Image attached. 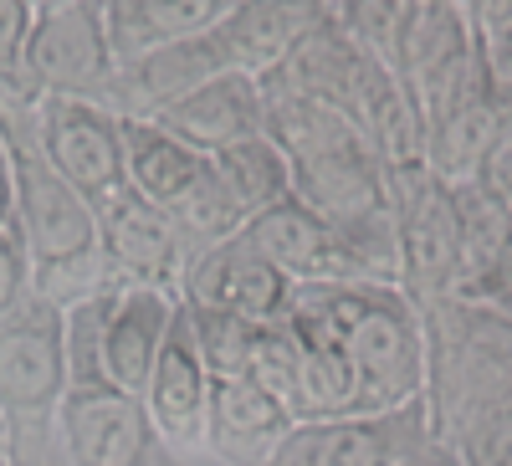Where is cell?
<instances>
[{
  "mask_svg": "<svg viewBox=\"0 0 512 466\" xmlns=\"http://www.w3.org/2000/svg\"><path fill=\"white\" fill-rule=\"evenodd\" d=\"M472 16H477V26H497L512 16V0H472Z\"/></svg>",
  "mask_w": 512,
  "mask_h": 466,
  "instance_id": "obj_35",
  "label": "cell"
},
{
  "mask_svg": "<svg viewBox=\"0 0 512 466\" xmlns=\"http://www.w3.org/2000/svg\"><path fill=\"white\" fill-rule=\"evenodd\" d=\"M292 415L251 379H216L205 410V466H272Z\"/></svg>",
  "mask_w": 512,
  "mask_h": 466,
  "instance_id": "obj_15",
  "label": "cell"
},
{
  "mask_svg": "<svg viewBox=\"0 0 512 466\" xmlns=\"http://www.w3.org/2000/svg\"><path fill=\"white\" fill-rule=\"evenodd\" d=\"M369 57L354 47V41L338 31V21L318 26L303 47H292L282 67H272L262 77V93L267 98H313V103H333L354 118L359 88L369 77Z\"/></svg>",
  "mask_w": 512,
  "mask_h": 466,
  "instance_id": "obj_17",
  "label": "cell"
},
{
  "mask_svg": "<svg viewBox=\"0 0 512 466\" xmlns=\"http://www.w3.org/2000/svg\"><path fill=\"white\" fill-rule=\"evenodd\" d=\"M180 303L185 308H210V313H231L246 318L256 328L282 323L297 303V282L287 272H277L262 251L246 246L241 236L205 251V257L190 262L185 287H180Z\"/></svg>",
  "mask_w": 512,
  "mask_h": 466,
  "instance_id": "obj_10",
  "label": "cell"
},
{
  "mask_svg": "<svg viewBox=\"0 0 512 466\" xmlns=\"http://www.w3.org/2000/svg\"><path fill=\"white\" fill-rule=\"evenodd\" d=\"M497 118H502V108L482 93V82H477L472 98H461L441 123H431V134H425V169L451 190L477 185L482 159H487L492 134H497Z\"/></svg>",
  "mask_w": 512,
  "mask_h": 466,
  "instance_id": "obj_23",
  "label": "cell"
},
{
  "mask_svg": "<svg viewBox=\"0 0 512 466\" xmlns=\"http://www.w3.org/2000/svg\"><path fill=\"white\" fill-rule=\"evenodd\" d=\"M26 298H31V257H26V241L11 221L0 231V318H11Z\"/></svg>",
  "mask_w": 512,
  "mask_h": 466,
  "instance_id": "obj_30",
  "label": "cell"
},
{
  "mask_svg": "<svg viewBox=\"0 0 512 466\" xmlns=\"http://www.w3.org/2000/svg\"><path fill=\"white\" fill-rule=\"evenodd\" d=\"M57 426L67 466H185L123 390H67Z\"/></svg>",
  "mask_w": 512,
  "mask_h": 466,
  "instance_id": "obj_9",
  "label": "cell"
},
{
  "mask_svg": "<svg viewBox=\"0 0 512 466\" xmlns=\"http://www.w3.org/2000/svg\"><path fill=\"white\" fill-rule=\"evenodd\" d=\"M507 205H512V200H507Z\"/></svg>",
  "mask_w": 512,
  "mask_h": 466,
  "instance_id": "obj_40",
  "label": "cell"
},
{
  "mask_svg": "<svg viewBox=\"0 0 512 466\" xmlns=\"http://www.w3.org/2000/svg\"><path fill=\"white\" fill-rule=\"evenodd\" d=\"M431 436L425 405L384 415H338V420H292L272 466H405Z\"/></svg>",
  "mask_w": 512,
  "mask_h": 466,
  "instance_id": "obj_7",
  "label": "cell"
},
{
  "mask_svg": "<svg viewBox=\"0 0 512 466\" xmlns=\"http://www.w3.org/2000/svg\"><path fill=\"white\" fill-rule=\"evenodd\" d=\"M466 6H472V0H466Z\"/></svg>",
  "mask_w": 512,
  "mask_h": 466,
  "instance_id": "obj_38",
  "label": "cell"
},
{
  "mask_svg": "<svg viewBox=\"0 0 512 466\" xmlns=\"http://www.w3.org/2000/svg\"><path fill=\"white\" fill-rule=\"evenodd\" d=\"M221 16H226L221 0H103V21L118 62L205 36Z\"/></svg>",
  "mask_w": 512,
  "mask_h": 466,
  "instance_id": "obj_21",
  "label": "cell"
},
{
  "mask_svg": "<svg viewBox=\"0 0 512 466\" xmlns=\"http://www.w3.org/2000/svg\"><path fill=\"white\" fill-rule=\"evenodd\" d=\"M400 231V292L415 308L456 298V190L425 164L384 175Z\"/></svg>",
  "mask_w": 512,
  "mask_h": 466,
  "instance_id": "obj_3",
  "label": "cell"
},
{
  "mask_svg": "<svg viewBox=\"0 0 512 466\" xmlns=\"http://www.w3.org/2000/svg\"><path fill=\"white\" fill-rule=\"evenodd\" d=\"M405 466H466L461 456H456V446H446V441H425Z\"/></svg>",
  "mask_w": 512,
  "mask_h": 466,
  "instance_id": "obj_32",
  "label": "cell"
},
{
  "mask_svg": "<svg viewBox=\"0 0 512 466\" xmlns=\"http://www.w3.org/2000/svg\"><path fill=\"white\" fill-rule=\"evenodd\" d=\"M98 251L113 292H169V298H180L190 251L175 221L128 185L98 205Z\"/></svg>",
  "mask_w": 512,
  "mask_h": 466,
  "instance_id": "obj_4",
  "label": "cell"
},
{
  "mask_svg": "<svg viewBox=\"0 0 512 466\" xmlns=\"http://www.w3.org/2000/svg\"><path fill=\"white\" fill-rule=\"evenodd\" d=\"M216 164L221 185L231 190V200L241 205V216H262V210H272L277 200L292 195V159L267 139V134H251L241 144H231L226 154L210 159Z\"/></svg>",
  "mask_w": 512,
  "mask_h": 466,
  "instance_id": "obj_24",
  "label": "cell"
},
{
  "mask_svg": "<svg viewBox=\"0 0 512 466\" xmlns=\"http://www.w3.org/2000/svg\"><path fill=\"white\" fill-rule=\"evenodd\" d=\"M210 385L216 379L205 374L195 344H190V323L185 308L169 323V338L159 349V364L149 374V385L139 395L149 426L159 431V441L175 451L185 466H205V410H210Z\"/></svg>",
  "mask_w": 512,
  "mask_h": 466,
  "instance_id": "obj_11",
  "label": "cell"
},
{
  "mask_svg": "<svg viewBox=\"0 0 512 466\" xmlns=\"http://www.w3.org/2000/svg\"><path fill=\"white\" fill-rule=\"evenodd\" d=\"M415 6L420 0H338L333 21L374 67L395 72L400 67V47L410 36V21H415Z\"/></svg>",
  "mask_w": 512,
  "mask_h": 466,
  "instance_id": "obj_25",
  "label": "cell"
},
{
  "mask_svg": "<svg viewBox=\"0 0 512 466\" xmlns=\"http://www.w3.org/2000/svg\"><path fill=\"white\" fill-rule=\"evenodd\" d=\"M205 169L210 159L180 144L175 134H164L159 123H123V185L149 205L169 210L175 200H185V190Z\"/></svg>",
  "mask_w": 512,
  "mask_h": 466,
  "instance_id": "obj_22",
  "label": "cell"
},
{
  "mask_svg": "<svg viewBox=\"0 0 512 466\" xmlns=\"http://www.w3.org/2000/svg\"><path fill=\"white\" fill-rule=\"evenodd\" d=\"M297 374H303V349H297V333L292 323H267L256 328V344H251V364H246V379L262 385L287 415L297 405Z\"/></svg>",
  "mask_w": 512,
  "mask_h": 466,
  "instance_id": "obj_27",
  "label": "cell"
},
{
  "mask_svg": "<svg viewBox=\"0 0 512 466\" xmlns=\"http://www.w3.org/2000/svg\"><path fill=\"white\" fill-rule=\"evenodd\" d=\"M36 149L93 205L123 190V118L88 98H41Z\"/></svg>",
  "mask_w": 512,
  "mask_h": 466,
  "instance_id": "obj_8",
  "label": "cell"
},
{
  "mask_svg": "<svg viewBox=\"0 0 512 466\" xmlns=\"http://www.w3.org/2000/svg\"><path fill=\"white\" fill-rule=\"evenodd\" d=\"M477 185L502 195V200H512V108H502V118H497V134H492V149L482 159Z\"/></svg>",
  "mask_w": 512,
  "mask_h": 466,
  "instance_id": "obj_31",
  "label": "cell"
},
{
  "mask_svg": "<svg viewBox=\"0 0 512 466\" xmlns=\"http://www.w3.org/2000/svg\"><path fill=\"white\" fill-rule=\"evenodd\" d=\"M6 159H11V190H16V231L26 241L31 272L98 251V205L77 195L41 159V149H16Z\"/></svg>",
  "mask_w": 512,
  "mask_h": 466,
  "instance_id": "obj_6",
  "label": "cell"
},
{
  "mask_svg": "<svg viewBox=\"0 0 512 466\" xmlns=\"http://www.w3.org/2000/svg\"><path fill=\"white\" fill-rule=\"evenodd\" d=\"M425 420L436 441H461L492 410L512 405V313L502 303L446 298L420 308Z\"/></svg>",
  "mask_w": 512,
  "mask_h": 466,
  "instance_id": "obj_1",
  "label": "cell"
},
{
  "mask_svg": "<svg viewBox=\"0 0 512 466\" xmlns=\"http://www.w3.org/2000/svg\"><path fill=\"white\" fill-rule=\"evenodd\" d=\"M482 36H487V47L512 67V16H507V21H497V26H482Z\"/></svg>",
  "mask_w": 512,
  "mask_h": 466,
  "instance_id": "obj_34",
  "label": "cell"
},
{
  "mask_svg": "<svg viewBox=\"0 0 512 466\" xmlns=\"http://www.w3.org/2000/svg\"><path fill=\"white\" fill-rule=\"evenodd\" d=\"M446 446H456L466 466H512V405L492 410L461 441H446Z\"/></svg>",
  "mask_w": 512,
  "mask_h": 466,
  "instance_id": "obj_29",
  "label": "cell"
},
{
  "mask_svg": "<svg viewBox=\"0 0 512 466\" xmlns=\"http://www.w3.org/2000/svg\"><path fill=\"white\" fill-rule=\"evenodd\" d=\"M31 6H36V11H41V6H47V0H31Z\"/></svg>",
  "mask_w": 512,
  "mask_h": 466,
  "instance_id": "obj_37",
  "label": "cell"
},
{
  "mask_svg": "<svg viewBox=\"0 0 512 466\" xmlns=\"http://www.w3.org/2000/svg\"><path fill=\"white\" fill-rule=\"evenodd\" d=\"M164 134H175L180 144H190L195 154L216 159L231 144L262 134V82L241 77V72H221L205 88H195L190 98H180L159 118Z\"/></svg>",
  "mask_w": 512,
  "mask_h": 466,
  "instance_id": "obj_16",
  "label": "cell"
},
{
  "mask_svg": "<svg viewBox=\"0 0 512 466\" xmlns=\"http://www.w3.org/2000/svg\"><path fill=\"white\" fill-rule=\"evenodd\" d=\"M185 323H190V344H195V354H200L210 379H246L256 323L231 318V313H210V308H185Z\"/></svg>",
  "mask_w": 512,
  "mask_h": 466,
  "instance_id": "obj_26",
  "label": "cell"
},
{
  "mask_svg": "<svg viewBox=\"0 0 512 466\" xmlns=\"http://www.w3.org/2000/svg\"><path fill=\"white\" fill-rule=\"evenodd\" d=\"M241 241L256 246V251H262L277 272H287L297 287L359 282L349 246L338 241V231H333L328 221H318L297 195L277 200L272 210H262V216H251L246 231H241Z\"/></svg>",
  "mask_w": 512,
  "mask_h": 466,
  "instance_id": "obj_14",
  "label": "cell"
},
{
  "mask_svg": "<svg viewBox=\"0 0 512 466\" xmlns=\"http://www.w3.org/2000/svg\"><path fill=\"white\" fill-rule=\"evenodd\" d=\"M354 129L364 134V144L379 159L384 175L405 169V164H425V118L395 72L369 67L359 103H354Z\"/></svg>",
  "mask_w": 512,
  "mask_h": 466,
  "instance_id": "obj_20",
  "label": "cell"
},
{
  "mask_svg": "<svg viewBox=\"0 0 512 466\" xmlns=\"http://www.w3.org/2000/svg\"><path fill=\"white\" fill-rule=\"evenodd\" d=\"M297 308L313 313L359 379V415L420 405L425 390V333L420 308L390 282H328L297 287Z\"/></svg>",
  "mask_w": 512,
  "mask_h": 466,
  "instance_id": "obj_2",
  "label": "cell"
},
{
  "mask_svg": "<svg viewBox=\"0 0 512 466\" xmlns=\"http://www.w3.org/2000/svg\"><path fill=\"white\" fill-rule=\"evenodd\" d=\"M118 57L108 41L103 0H72V6H41L31 41H26V72L47 98H88L98 103Z\"/></svg>",
  "mask_w": 512,
  "mask_h": 466,
  "instance_id": "obj_5",
  "label": "cell"
},
{
  "mask_svg": "<svg viewBox=\"0 0 512 466\" xmlns=\"http://www.w3.org/2000/svg\"><path fill=\"white\" fill-rule=\"evenodd\" d=\"M512 272V205L482 185L456 190V298L497 303Z\"/></svg>",
  "mask_w": 512,
  "mask_h": 466,
  "instance_id": "obj_18",
  "label": "cell"
},
{
  "mask_svg": "<svg viewBox=\"0 0 512 466\" xmlns=\"http://www.w3.org/2000/svg\"><path fill=\"white\" fill-rule=\"evenodd\" d=\"M175 313H180V298H169V292H118L113 298L108 328H103V374L113 390L134 400L144 395Z\"/></svg>",
  "mask_w": 512,
  "mask_h": 466,
  "instance_id": "obj_19",
  "label": "cell"
},
{
  "mask_svg": "<svg viewBox=\"0 0 512 466\" xmlns=\"http://www.w3.org/2000/svg\"><path fill=\"white\" fill-rule=\"evenodd\" d=\"M16 221V190H11V159L0 149V231Z\"/></svg>",
  "mask_w": 512,
  "mask_h": 466,
  "instance_id": "obj_33",
  "label": "cell"
},
{
  "mask_svg": "<svg viewBox=\"0 0 512 466\" xmlns=\"http://www.w3.org/2000/svg\"><path fill=\"white\" fill-rule=\"evenodd\" d=\"M221 6H226V11H236V6H241V0H221Z\"/></svg>",
  "mask_w": 512,
  "mask_h": 466,
  "instance_id": "obj_36",
  "label": "cell"
},
{
  "mask_svg": "<svg viewBox=\"0 0 512 466\" xmlns=\"http://www.w3.org/2000/svg\"><path fill=\"white\" fill-rule=\"evenodd\" d=\"M31 26H36V6H31V0H0V82H31V72H26ZM31 88H36V82H31ZM41 98H47V93H41Z\"/></svg>",
  "mask_w": 512,
  "mask_h": 466,
  "instance_id": "obj_28",
  "label": "cell"
},
{
  "mask_svg": "<svg viewBox=\"0 0 512 466\" xmlns=\"http://www.w3.org/2000/svg\"><path fill=\"white\" fill-rule=\"evenodd\" d=\"M221 57L210 47V31L175 41V47L144 52L134 62H118L108 88H103V108L123 123H159L180 98H190L195 88H205L210 77H221Z\"/></svg>",
  "mask_w": 512,
  "mask_h": 466,
  "instance_id": "obj_13",
  "label": "cell"
},
{
  "mask_svg": "<svg viewBox=\"0 0 512 466\" xmlns=\"http://www.w3.org/2000/svg\"><path fill=\"white\" fill-rule=\"evenodd\" d=\"M333 6H338V0H333Z\"/></svg>",
  "mask_w": 512,
  "mask_h": 466,
  "instance_id": "obj_39",
  "label": "cell"
},
{
  "mask_svg": "<svg viewBox=\"0 0 512 466\" xmlns=\"http://www.w3.org/2000/svg\"><path fill=\"white\" fill-rule=\"evenodd\" d=\"M333 21V0H241L210 26V47H216L226 72L262 82L272 67L287 62L292 47Z\"/></svg>",
  "mask_w": 512,
  "mask_h": 466,
  "instance_id": "obj_12",
  "label": "cell"
}]
</instances>
